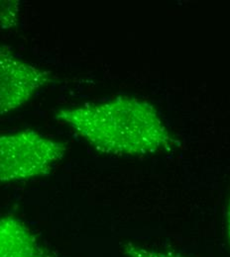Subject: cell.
I'll return each instance as SVG.
<instances>
[{"label": "cell", "instance_id": "6da1fadb", "mask_svg": "<svg viewBox=\"0 0 230 257\" xmlns=\"http://www.w3.org/2000/svg\"><path fill=\"white\" fill-rule=\"evenodd\" d=\"M55 118L97 151L108 155H149L170 150L174 144L156 109L134 97L63 108Z\"/></svg>", "mask_w": 230, "mask_h": 257}, {"label": "cell", "instance_id": "7a4b0ae2", "mask_svg": "<svg viewBox=\"0 0 230 257\" xmlns=\"http://www.w3.org/2000/svg\"><path fill=\"white\" fill-rule=\"evenodd\" d=\"M66 151L63 143L35 131L0 135V182L48 175Z\"/></svg>", "mask_w": 230, "mask_h": 257}, {"label": "cell", "instance_id": "3957f363", "mask_svg": "<svg viewBox=\"0 0 230 257\" xmlns=\"http://www.w3.org/2000/svg\"><path fill=\"white\" fill-rule=\"evenodd\" d=\"M51 80V72L21 60L0 45V116L24 105Z\"/></svg>", "mask_w": 230, "mask_h": 257}, {"label": "cell", "instance_id": "277c9868", "mask_svg": "<svg viewBox=\"0 0 230 257\" xmlns=\"http://www.w3.org/2000/svg\"><path fill=\"white\" fill-rule=\"evenodd\" d=\"M29 228L12 217L0 219V257H42Z\"/></svg>", "mask_w": 230, "mask_h": 257}, {"label": "cell", "instance_id": "5b68a950", "mask_svg": "<svg viewBox=\"0 0 230 257\" xmlns=\"http://www.w3.org/2000/svg\"><path fill=\"white\" fill-rule=\"evenodd\" d=\"M19 3V1H0V26L3 29H12L17 26Z\"/></svg>", "mask_w": 230, "mask_h": 257}, {"label": "cell", "instance_id": "8992f818", "mask_svg": "<svg viewBox=\"0 0 230 257\" xmlns=\"http://www.w3.org/2000/svg\"><path fill=\"white\" fill-rule=\"evenodd\" d=\"M122 251L128 257H185L171 252H161L146 247L138 246L133 243H126L122 246Z\"/></svg>", "mask_w": 230, "mask_h": 257}, {"label": "cell", "instance_id": "52a82bcc", "mask_svg": "<svg viewBox=\"0 0 230 257\" xmlns=\"http://www.w3.org/2000/svg\"><path fill=\"white\" fill-rule=\"evenodd\" d=\"M227 233H228V240L230 243V206L228 210V218H227Z\"/></svg>", "mask_w": 230, "mask_h": 257}, {"label": "cell", "instance_id": "ba28073f", "mask_svg": "<svg viewBox=\"0 0 230 257\" xmlns=\"http://www.w3.org/2000/svg\"><path fill=\"white\" fill-rule=\"evenodd\" d=\"M42 257H47V256H45V255H44V254H43V255H42Z\"/></svg>", "mask_w": 230, "mask_h": 257}]
</instances>
